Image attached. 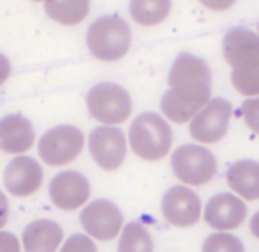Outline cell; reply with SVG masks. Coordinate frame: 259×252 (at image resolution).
<instances>
[{
    "instance_id": "7402d4cb",
    "label": "cell",
    "mask_w": 259,
    "mask_h": 252,
    "mask_svg": "<svg viewBox=\"0 0 259 252\" xmlns=\"http://www.w3.org/2000/svg\"><path fill=\"white\" fill-rule=\"evenodd\" d=\"M241 115H243L245 124H247L254 134L259 135V96L245 100L243 103H241Z\"/></svg>"
},
{
    "instance_id": "ba28073f",
    "label": "cell",
    "mask_w": 259,
    "mask_h": 252,
    "mask_svg": "<svg viewBox=\"0 0 259 252\" xmlns=\"http://www.w3.org/2000/svg\"><path fill=\"white\" fill-rule=\"evenodd\" d=\"M233 105L222 98L209 100L190 119V135L199 144H217L222 141L229 128Z\"/></svg>"
},
{
    "instance_id": "d6986e66",
    "label": "cell",
    "mask_w": 259,
    "mask_h": 252,
    "mask_svg": "<svg viewBox=\"0 0 259 252\" xmlns=\"http://www.w3.org/2000/svg\"><path fill=\"white\" fill-rule=\"evenodd\" d=\"M170 8V0H132L130 16L141 27H156L167 20Z\"/></svg>"
},
{
    "instance_id": "8992f818",
    "label": "cell",
    "mask_w": 259,
    "mask_h": 252,
    "mask_svg": "<svg viewBox=\"0 0 259 252\" xmlns=\"http://www.w3.org/2000/svg\"><path fill=\"white\" fill-rule=\"evenodd\" d=\"M87 110L103 124H121L132 115V98L117 83H98L87 94Z\"/></svg>"
},
{
    "instance_id": "6da1fadb",
    "label": "cell",
    "mask_w": 259,
    "mask_h": 252,
    "mask_svg": "<svg viewBox=\"0 0 259 252\" xmlns=\"http://www.w3.org/2000/svg\"><path fill=\"white\" fill-rule=\"evenodd\" d=\"M169 86L160 103L162 114L176 124H185L209 101V66L195 55H178L169 71Z\"/></svg>"
},
{
    "instance_id": "5b68a950",
    "label": "cell",
    "mask_w": 259,
    "mask_h": 252,
    "mask_svg": "<svg viewBox=\"0 0 259 252\" xmlns=\"http://www.w3.org/2000/svg\"><path fill=\"white\" fill-rule=\"evenodd\" d=\"M172 173L181 183L201 187L215 178L217 160L208 149L197 144L180 146L170 158Z\"/></svg>"
},
{
    "instance_id": "9c48e42d",
    "label": "cell",
    "mask_w": 259,
    "mask_h": 252,
    "mask_svg": "<svg viewBox=\"0 0 259 252\" xmlns=\"http://www.w3.org/2000/svg\"><path fill=\"white\" fill-rule=\"evenodd\" d=\"M89 153L103 171H117L126 158V139L114 126H98L89 135Z\"/></svg>"
},
{
    "instance_id": "52a82bcc",
    "label": "cell",
    "mask_w": 259,
    "mask_h": 252,
    "mask_svg": "<svg viewBox=\"0 0 259 252\" xmlns=\"http://www.w3.org/2000/svg\"><path fill=\"white\" fill-rule=\"evenodd\" d=\"M83 134L76 126H55L41 137L39 156L47 165L61 167L71 163L82 153Z\"/></svg>"
},
{
    "instance_id": "cb8c5ba5",
    "label": "cell",
    "mask_w": 259,
    "mask_h": 252,
    "mask_svg": "<svg viewBox=\"0 0 259 252\" xmlns=\"http://www.w3.org/2000/svg\"><path fill=\"white\" fill-rule=\"evenodd\" d=\"M0 252H20V241L15 234L0 231Z\"/></svg>"
},
{
    "instance_id": "ffe728a7",
    "label": "cell",
    "mask_w": 259,
    "mask_h": 252,
    "mask_svg": "<svg viewBox=\"0 0 259 252\" xmlns=\"http://www.w3.org/2000/svg\"><path fill=\"white\" fill-rule=\"evenodd\" d=\"M117 252H153V240L139 222H130L119 238Z\"/></svg>"
},
{
    "instance_id": "9a60e30c",
    "label": "cell",
    "mask_w": 259,
    "mask_h": 252,
    "mask_svg": "<svg viewBox=\"0 0 259 252\" xmlns=\"http://www.w3.org/2000/svg\"><path fill=\"white\" fill-rule=\"evenodd\" d=\"M36 132L32 122L18 114L0 119V149L9 155H22L34 146Z\"/></svg>"
},
{
    "instance_id": "e0dca14e",
    "label": "cell",
    "mask_w": 259,
    "mask_h": 252,
    "mask_svg": "<svg viewBox=\"0 0 259 252\" xmlns=\"http://www.w3.org/2000/svg\"><path fill=\"white\" fill-rule=\"evenodd\" d=\"M227 185L245 201H259V163L240 160L227 171Z\"/></svg>"
},
{
    "instance_id": "8fae6325",
    "label": "cell",
    "mask_w": 259,
    "mask_h": 252,
    "mask_svg": "<svg viewBox=\"0 0 259 252\" xmlns=\"http://www.w3.org/2000/svg\"><path fill=\"white\" fill-rule=\"evenodd\" d=\"M91 185L85 176L76 171H64L50 183V199L59 209L73 212L89 201Z\"/></svg>"
},
{
    "instance_id": "f546056e",
    "label": "cell",
    "mask_w": 259,
    "mask_h": 252,
    "mask_svg": "<svg viewBox=\"0 0 259 252\" xmlns=\"http://www.w3.org/2000/svg\"><path fill=\"white\" fill-rule=\"evenodd\" d=\"M257 36H259V25H257Z\"/></svg>"
},
{
    "instance_id": "484cf974",
    "label": "cell",
    "mask_w": 259,
    "mask_h": 252,
    "mask_svg": "<svg viewBox=\"0 0 259 252\" xmlns=\"http://www.w3.org/2000/svg\"><path fill=\"white\" fill-rule=\"evenodd\" d=\"M11 75V62L4 54H0V86L6 82Z\"/></svg>"
},
{
    "instance_id": "4fadbf2b",
    "label": "cell",
    "mask_w": 259,
    "mask_h": 252,
    "mask_svg": "<svg viewBox=\"0 0 259 252\" xmlns=\"http://www.w3.org/2000/svg\"><path fill=\"white\" fill-rule=\"evenodd\" d=\"M41 183H43V169L30 156H18L6 167L4 185L9 194L15 197H30L39 190Z\"/></svg>"
},
{
    "instance_id": "7c38bea8",
    "label": "cell",
    "mask_w": 259,
    "mask_h": 252,
    "mask_svg": "<svg viewBox=\"0 0 259 252\" xmlns=\"http://www.w3.org/2000/svg\"><path fill=\"white\" fill-rule=\"evenodd\" d=\"M162 215L174 227H190L201 219V201L187 187H172L162 199Z\"/></svg>"
},
{
    "instance_id": "3957f363",
    "label": "cell",
    "mask_w": 259,
    "mask_h": 252,
    "mask_svg": "<svg viewBox=\"0 0 259 252\" xmlns=\"http://www.w3.org/2000/svg\"><path fill=\"white\" fill-rule=\"evenodd\" d=\"M85 41L94 59L101 62H115L128 54L132 30L119 16H103L89 27Z\"/></svg>"
},
{
    "instance_id": "83f0119b",
    "label": "cell",
    "mask_w": 259,
    "mask_h": 252,
    "mask_svg": "<svg viewBox=\"0 0 259 252\" xmlns=\"http://www.w3.org/2000/svg\"><path fill=\"white\" fill-rule=\"evenodd\" d=\"M250 231H252V234H254V236L259 240V212L255 213L254 217H252V220H250Z\"/></svg>"
},
{
    "instance_id": "2e32d148",
    "label": "cell",
    "mask_w": 259,
    "mask_h": 252,
    "mask_svg": "<svg viewBox=\"0 0 259 252\" xmlns=\"http://www.w3.org/2000/svg\"><path fill=\"white\" fill-rule=\"evenodd\" d=\"M62 243V227L54 220H34L23 231L25 252H57Z\"/></svg>"
},
{
    "instance_id": "f1b7e54d",
    "label": "cell",
    "mask_w": 259,
    "mask_h": 252,
    "mask_svg": "<svg viewBox=\"0 0 259 252\" xmlns=\"http://www.w3.org/2000/svg\"><path fill=\"white\" fill-rule=\"evenodd\" d=\"M32 2H48V0H32Z\"/></svg>"
},
{
    "instance_id": "7a4b0ae2",
    "label": "cell",
    "mask_w": 259,
    "mask_h": 252,
    "mask_svg": "<svg viewBox=\"0 0 259 252\" xmlns=\"http://www.w3.org/2000/svg\"><path fill=\"white\" fill-rule=\"evenodd\" d=\"M222 54L233 68L231 82L243 96H259V36L243 27L231 29L222 41Z\"/></svg>"
},
{
    "instance_id": "d4e9b609",
    "label": "cell",
    "mask_w": 259,
    "mask_h": 252,
    "mask_svg": "<svg viewBox=\"0 0 259 252\" xmlns=\"http://www.w3.org/2000/svg\"><path fill=\"white\" fill-rule=\"evenodd\" d=\"M206 9L209 11H215V13H222V11H227L234 6L236 0H199Z\"/></svg>"
},
{
    "instance_id": "603a6c76",
    "label": "cell",
    "mask_w": 259,
    "mask_h": 252,
    "mask_svg": "<svg viewBox=\"0 0 259 252\" xmlns=\"http://www.w3.org/2000/svg\"><path fill=\"white\" fill-rule=\"evenodd\" d=\"M61 252H98V248L89 236L73 234V236H69L68 240H66V243L62 245Z\"/></svg>"
},
{
    "instance_id": "277c9868",
    "label": "cell",
    "mask_w": 259,
    "mask_h": 252,
    "mask_svg": "<svg viewBox=\"0 0 259 252\" xmlns=\"http://www.w3.org/2000/svg\"><path fill=\"white\" fill-rule=\"evenodd\" d=\"M130 146L142 160L156 162L162 160L172 146L170 126L156 114H142L132 122L128 132Z\"/></svg>"
},
{
    "instance_id": "5bb4252c",
    "label": "cell",
    "mask_w": 259,
    "mask_h": 252,
    "mask_svg": "<svg viewBox=\"0 0 259 252\" xmlns=\"http://www.w3.org/2000/svg\"><path fill=\"white\" fill-rule=\"evenodd\" d=\"M247 215V206L233 194H219L208 201L204 208V222L211 229L229 231L236 229Z\"/></svg>"
},
{
    "instance_id": "ac0fdd59",
    "label": "cell",
    "mask_w": 259,
    "mask_h": 252,
    "mask_svg": "<svg viewBox=\"0 0 259 252\" xmlns=\"http://www.w3.org/2000/svg\"><path fill=\"white\" fill-rule=\"evenodd\" d=\"M45 11L54 22L66 27L80 25L91 11V0H48Z\"/></svg>"
},
{
    "instance_id": "4316f807",
    "label": "cell",
    "mask_w": 259,
    "mask_h": 252,
    "mask_svg": "<svg viewBox=\"0 0 259 252\" xmlns=\"http://www.w3.org/2000/svg\"><path fill=\"white\" fill-rule=\"evenodd\" d=\"M8 217H9V202L6 199V195L0 192V229L6 226Z\"/></svg>"
},
{
    "instance_id": "44dd1931",
    "label": "cell",
    "mask_w": 259,
    "mask_h": 252,
    "mask_svg": "<svg viewBox=\"0 0 259 252\" xmlns=\"http://www.w3.org/2000/svg\"><path fill=\"white\" fill-rule=\"evenodd\" d=\"M202 252H243V245L229 233H215L204 241Z\"/></svg>"
},
{
    "instance_id": "30bf717a",
    "label": "cell",
    "mask_w": 259,
    "mask_h": 252,
    "mask_svg": "<svg viewBox=\"0 0 259 252\" xmlns=\"http://www.w3.org/2000/svg\"><path fill=\"white\" fill-rule=\"evenodd\" d=\"M80 222L87 234L101 241H110L122 231V215L112 201H93L83 208Z\"/></svg>"
}]
</instances>
